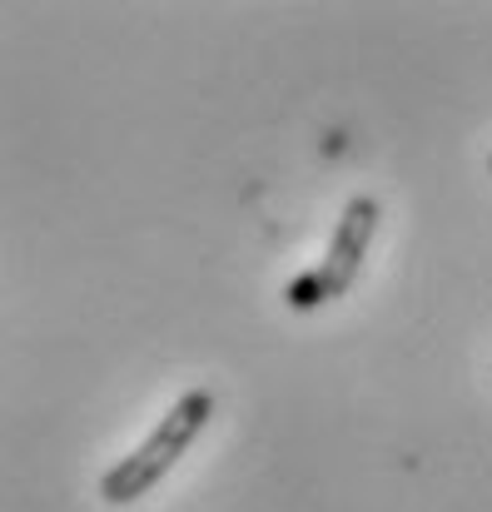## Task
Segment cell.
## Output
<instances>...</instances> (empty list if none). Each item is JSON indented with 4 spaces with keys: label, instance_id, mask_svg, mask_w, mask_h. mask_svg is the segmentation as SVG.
Returning <instances> with one entry per match:
<instances>
[{
    "label": "cell",
    "instance_id": "cell-2",
    "mask_svg": "<svg viewBox=\"0 0 492 512\" xmlns=\"http://www.w3.org/2000/svg\"><path fill=\"white\" fill-rule=\"evenodd\" d=\"M373 229H378V204H373L368 194H353V199L343 204L338 224H333L324 264L309 269V274H299V279L289 284V304H294V309H319V304L343 299V294L353 289L358 269H363V254H368V244H373Z\"/></svg>",
    "mask_w": 492,
    "mask_h": 512
},
{
    "label": "cell",
    "instance_id": "cell-3",
    "mask_svg": "<svg viewBox=\"0 0 492 512\" xmlns=\"http://www.w3.org/2000/svg\"><path fill=\"white\" fill-rule=\"evenodd\" d=\"M488 174H492V160H488Z\"/></svg>",
    "mask_w": 492,
    "mask_h": 512
},
{
    "label": "cell",
    "instance_id": "cell-1",
    "mask_svg": "<svg viewBox=\"0 0 492 512\" xmlns=\"http://www.w3.org/2000/svg\"><path fill=\"white\" fill-rule=\"evenodd\" d=\"M214 418V393H204V388H189L169 413H164L160 423H155V433L135 448V453H125L105 478H100V498L105 503H115V508H125V503H140L155 483H160L164 473L189 453V443L204 433V423Z\"/></svg>",
    "mask_w": 492,
    "mask_h": 512
}]
</instances>
